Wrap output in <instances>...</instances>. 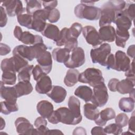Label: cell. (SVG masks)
<instances>
[{
  "label": "cell",
  "mask_w": 135,
  "mask_h": 135,
  "mask_svg": "<svg viewBox=\"0 0 135 135\" xmlns=\"http://www.w3.org/2000/svg\"><path fill=\"white\" fill-rule=\"evenodd\" d=\"M1 68L3 72L9 71L16 72L14 66L13 57L3 59L1 62Z\"/></svg>",
  "instance_id": "40"
},
{
  "label": "cell",
  "mask_w": 135,
  "mask_h": 135,
  "mask_svg": "<svg viewBox=\"0 0 135 135\" xmlns=\"http://www.w3.org/2000/svg\"><path fill=\"white\" fill-rule=\"evenodd\" d=\"M36 61L45 73L47 74L51 71L52 59V54L49 51L45 52L36 59Z\"/></svg>",
  "instance_id": "15"
},
{
  "label": "cell",
  "mask_w": 135,
  "mask_h": 135,
  "mask_svg": "<svg viewBox=\"0 0 135 135\" xmlns=\"http://www.w3.org/2000/svg\"><path fill=\"white\" fill-rule=\"evenodd\" d=\"M70 51L66 48L57 47L53 50L52 56L53 59L57 62L65 63L69 59Z\"/></svg>",
  "instance_id": "23"
},
{
  "label": "cell",
  "mask_w": 135,
  "mask_h": 135,
  "mask_svg": "<svg viewBox=\"0 0 135 135\" xmlns=\"http://www.w3.org/2000/svg\"><path fill=\"white\" fill-rule=\"evenodd\" d=\"M60 33V31L57 26L50 23H46L41 34L46 38L52 40L55 42L59 37Z\"/></svg>",
  "instance_id": "22"
},
{
  "label": "cell",
  "mask_w": 135,
  "mask_h": 135,
  "mask_svg": "<svg viewBox=\"0 0 135 135\" xmlns=\"http://www.w3.org/2000/svg\"><path fill=\"white\" fill-rule=\"evenodd\" d=\"M115 31V44L119 47L124 48L126 46V42L130 37V34L128 30L117 28Z\"/></svg>",
  "instance_id": "28"
},
{
  "label": "cell",
  "mask_w": 135,
  "mask_h": 135,
  "mask_svg": "<svg viewBox=\"0 0 135 135\" xmlns=\"http://www.w3.org/2000/svg\"><path fill=\"white\" fill-rule=\"evenodd\" d=\"M71 37H72L69 34V28L64 27L60 31L59 37L55 42L56 45L58 46H63Z\"/></svg>",
  "instance_id": "38"
},
{
  "label": "cell",
  "mask_w": 135,
  "mask_h": 135,
  "mask_svg": "<svg viewBox=\"0 0 135 135\" xmlns=\"http://www.w3.org/2000/svg\"><path fill=\"white\" fill-rule=\"evenodd\" d=\"M98 33L102 42H112L115 40V31L111 25L100 27Z\"/></svg>",
  "instance_id": "18"
},
{
  "label": "cell",
  "mask_w": 135,
  "mask_h": 135,
  "mask_svg": "<svg viewBox=\"0 0 135 135\" xmlns=\"http://www.w3.org/2000/svg\"><path fill=\"white\" fill-rule=\"evenodd\" d=\"M35 88L36 92L39 94H47L52 88L51 78L47 74H44L37 81Z\"/></svg>",
  "instance_id": "13"
},
{
  "label": "cell",
  "mask_w": 135,
  "mask_h": 135,
  "mask_svg": "<svg viewBox=\"0 0 135 135\" xmlns=\"http://www.w3.org/2000/svg\"><path fill=\"white\" fill-rule=\"evenodd\" d=\"M82 26L80 23H74L71 27L69 28V32L72 37L77 39L82 31Z\"/></svg>",
  "instance_id": "41"
},
{
  "label": "cell",
  "mask_w": 135,
  "mask_h": 135,
  "mask_svg": "<svg viewBox=\"0 0 135 135\" xmlns=\"http://www.w3.org/2000/svg\"><path fill=\"white\" fill-rule=\"evenodd\" d=\"M16 132L20 134H32L34 128L30 121L24 117H18L15 121Z\"/></svg>",
  "instance_id": "12"
},
{
  "label": "cell",
  "mask_w": 135,
  "mask_h": 135,
  "mask_svg": "<svg viewBox=\"0 0 135 135\" xmlns=\"http://www.w3.org/2000/svg\"><path fill=\"white\" fill-rule=\"evenodd\" d=\"M57 3H58V2L57 1H43L42 2L43 6H44V9H47L48 11L55 8V7L57 5Z\"/></svg>",
  "instance_id": "51"
},
{
  "label": "cell",
  "mask_w": 135,
  "mask_h": 135,
  "mask_svg": "<svg viewBox=\"0 0 135 135\" xmlns=\"http://www.w3.org/2000/svg\"><path fill=\"white\" fill-rule=\"evenodd\" d=\"M13 71H4L2 75V81L4 84L14 85L16 81V74Z\"/></svg>",
  "instance_id": "36"
},
{
  "label": "cell",
  "mask_w": 135,
  "mask_h": 135,
  "mask_svg": "<svg viewBox=\"0 0 135 135\" xmlns=\"http://www.w3.org/2000/svg\"><path fill=\"white\" fill-rule=\"evenodd\" d=\"M104 130L107 134L112 133L115 135L121 134L123 131L122 128L118 126L115 123L108 125L104 128Z\"/></svg>",
  "instance_id": "42"
},
{
  "label": "cell",
  "mask_w": 135,
  "mask_h": 135,
  "mask_svg": "<svg viewBox=\"0 0 135 135\" xmlns=\"http://www.w3.org/2000/svg\"><path fill=\"white\" fill-rule=\"evenodd\" d=\"M74 12L79 18L96 21L100 18L101 9L94 6H88L80 3L75 7Z\"/></svg>",
  "instance_id": "4"
},
{
  "label": "cell",
  "mask_w": 135,
  "mask_h": 135,
  "mask_svg": "<svg viewBox=\"0 0 135 135\" xmlns=\"http://www.w3.org/2000/svg\"><path fill=\"white\" fill-rule=\"evenodd\" d=\"M13 86L16 91L18 98L30 94L33 89V86L30 82L19 81Z\"/></svg>",
  "instance_id": "24"
},
{
  "label": "cell",
  "mask_w": 135,
  "mask_h": 135,
  "mask_svg": "<svg viewBox=\"0 0 135 135\" xmlns=\"http://www.w3.org/2000/svg\"><path fill=\"white\" fill-rule=\"evenodd\" d=\"M36 109L41 117L49 118L54 111V107L52 103L47 100H42L37 103Z\"/></svg>",
  "instance_id": "20"
},
{
  "label": "cell",
  "mask_w": 135,
  "mask_h": 135,
  "mask_svg": "<svg viewBox=\"0 0 135 135\" xmlns=\"http://www.w3.org/2000/svg\"><path fill=\"white\" fill-rule=\"evenodd\" d=\"M25 45H34L43 43V40L40 35H34L28 31L23 32L20 41Z\"/></svg>",
  "instance_id": "26"
},
{
  "label": "cell",
  "mask_w": 135,
  "mask_h": 135,
  "mask_svg": "<svg viewBox=\"0 0 135 135\" xmlns=\"http://www.w3.org/2000/svg\"><path fill=\"white\" fill-rule=\"evenodd\" d=\"M78 45V40L73 38V37H71L69 41L65 44L64 45V47L68 49L71 52L73 51L74 49L76 48Z\"/></svg>",
  "instance_id": "47"
},
{
  "label": "cell",
  "mask_w": 135,
  "mask_h": 135,
  "mask_svg": "<svg viewBox=\"0 0 135 135\" xmlns=\"http://www.w3.org/2000/svg\"><path fill=\"white\" fill-rule=\"evenodd\" d=\"M1 104V113L8 115L12 112H16L18 110V107L17 103L11 102L7 101H2Z\"/></svg>",
  "instance_id": "33"
},
{
  "label": "cell",
  "mask_w": 135,
  "mask_h": 135,
  "mask_svg": "<svg viewBox=\"0 0 135 135\" xmlns=\"http://www.w3.org/2000/svg\"><path fill=\"white\" fill-rule=\"evenodd\" d=\"M34 66L33 65H28L22 69L17 75L18 81L30 82L31 75L32 74V70Z\"/></svg>",
  "instance_id": "34"
},
{
  "label": "cell",
  "mask_w": 135,
  "mask_h": 135,
  "mask_svg": "<svg viewBox=\"0 0 135 135\" xmlns=\"http://www.w3.org/2000/svg\"><path fill=\"white\" fill-rule=\"evenodd\" d=\"M84 115L89 120H95L99 116V111L94 104L86 103L83 106Z\"/></svg>",
  "instance_id": "31"
},
{
  "label": "cell",
  "mask_w": 135,
  "mask_h": 135,
  "mask_svg": "<svg viewBox=\"0 0 135 135\" xmlns=\"http://www.w3.org/2000/svg\"><path fill=\"white\" fill-rule=\"evenodd\" d=\"M119 80L116 78H112L108 82V86L109 90L112 92L117 91V86L119 82Z\"/></svg>",
  "instance_id": "52"
},
{
  "label": "cell",
  "mask_w": 135,
  "mask_h": 135,
  "mask_svg": "<svg viewBox=\"0 0 135 135\" xmlns=\"http://www.w3.org/2000/svg\"><path fill=\"white\" fill-rule=\"evenodd\" d=\"M80 73L75 69H70L68 70L66 75L64 78V83L68 87L74 86L78 82Z\"/></svg>",
  "instance_id": "30"
},
{
  "label": "cell",
  "mask_w": 135,
  "mask_h": 135,
  "mask_svg": "<svg viewBox=\"0 0 135 135\" xmlns=\"http://www.w3.org/2000/svg\"><path fill=\"white\" fill-rule=\"evenodd\" d=\"M18 23L22 26L25 27L28 29H31L33 17L32 15L28 14H22L17 16Z\"/></svg>",
  "instance_id": "37"
},
{
  "label": "cell",
  "mask_w": 135,
  "mask_h": 135,
  "mask_svg": "<svg viewBox=\"0 0 135 135\" xmlns=\"http://www.w3.org/2000/svg\"><path fill=\"white\" fill-rule=\"evenodd\" d=\"M78 81L89 84L91 86L94 87L101 83L104 82L101 70L94 68H88L79 76Z\"/></svg>",
  "instance_id": "3"
},
{
  "label": "cell",
  "mask_w": 135,
  "mask_h": 135,
  "mask_svg": "<svg viewBox=\"0 0 135 135\" xmlns=\"http://www.w3.org/2000/svg\"><path fill=\"white\" fill-rule=\"evenodd\" d=\"M23 33V32L21 27L18 26H16L15 27L14 30V35L18 41H20Z\"/></svg>",
  "instance_id": "56"
},
{
  "label": "cell",
  "mask_w": 135,
  "mask_h": 135,
  "mask_svg": "<svg viewBox=\"0 0 135 135\" xmlns=\"http://www.w3.org/2000/svg\"><path fill=\"white\" fill-rule=\"evenodd\" d=\"M115 117V112L111 108H107L100 112L98 117L94 120L95 123L99 126H104L108 121L113 119Z\"/></svg>",
  "instance_id": "16"
},
{
  "label": "cell",
  "mask_w": 135,
  "mask_h": 135,
  "mask_svg": "<svg viewBox=\"0 0 135 135\" xmlns=\"http://www.w3.org/2000/svg\"><path fill=\"white\" fill-rule=\"evenodd\" d=\"M124 1H109L104 3L100 8L101 13L99 18V26L110 25L113 22L117 12L122 11L126 6Z\"/></svg>",
  "instance_id": "1"
},
{
  "label": "cell",
  "mask_w": 135,
  "mask_h": 135,
  "mask_svg": "<svg viewBox=\"0 0 135 135\" xmlns=\"http://www.w3.org/2000/svg\"><path fill=\"white\" fill-rule=\"evenodd\" d=\"M47 124L45 118L42 117H37L34 121L35 128L34 131V135H44L47 134L49 128L46 127Z\"/></svg>",
  "instance_id": "29"
},
{
  "label": "cell",
  "mask_w": 135,
  "mask_h": 135,
  "mask_svg": "<svg viewBox=\"0 0 135 135\" xmlns=\"http://www.w3.org/2000/svg\"><path fill=\"white\" fill-rule=\"evenodd\" d=\"M73 134H86V132L84 128L82 127H78L74 130Z\"/></svg>",
  "instance_id": "58"
},
{
  "label": "cell",
  "mask_w": 135,
  "mask_h": 135,
  "mask_svg": "<svg viewBox=\"0 0 135 135\" xmlns=\"http://www.w3.org/2000/svg\"><path fill=\"white\" fill-rule=\"evenodd\" d=\"M109 94L104 82L93 87V94L91 100L93 104L97 107H102L107 104Z\"/></svg>",
  "instance_id": "6"
},
{
  "label": "cell",
  "mask_w": 135,
  "mask_h": 135,
  "mask_svg": "<svg viewBox=\"0 0 135 135\" xmlns=\"http://www.w3.org/2000/svg\"><path fill=\"white\" fill-rule=\"evenodd\" d=\"M74 94L76 97L83 100L85 102L91 101L93 91L92 89L86 85L79 86L74 91Z\"/></svg>",
  "instance_id": "27"
},
{
  "label": "cell",
  "mask_w": 135,
  "mask_h": 135,
  "mask_svg": "<svg viewBox=\"0 0 135 135\" xmlns=\"http://www.w3.org/2000/svg\"><path fill=\"white\" fill-rule=\"evenodd\" d=\"M134 44L130 45L127 49V55L133 59L134 56Z\"/></svg>",
  "instance_id": "57"
},
{
  "label": "cell",
  "mask_w": 135,
  "mask_h": 135,
  "mask_svg": "<svg viewBox=\"0 0 135 135\" xmlns=\"http://www.w3.org/2000/svg\"><path fill=\"white\" fill-rule=\"evenodd\" d=\"M134 81L126 78L119 81L117 86V91L122 94H128L134 89Z\"/></svg>",
  "instance_id": "25"
},
{
  "label": "cell",
  "mask_w": 135,
  "mask_h": 135,
  "mask_svg": "<svg viewBox=\"0 0 135 135\" xmlns=\"http://www.w3.org/2000/svg\"><path fill=\"white\" fill-rule=\"evenodd\" d=\"M125 76L126 78L134 81V60L130 64L129 69L125 72Z\"/></svg>",
  "instance_id": "50"
},
{
  "label": "cell",
  "mask_w": 135,
  "mask_h": 135,
  "mask_svg": "<svg viewBox=\"0 0 135 135\" xmlns=\"http://www.w3.org/2000/svg\"><path fill=\"white\" fill-rule=\"evenodd\" d=\"M83 35L86 42L93 47H95L102 44L98 32L92 26L88 25L84 26L82 31Z\"/></svg>",
  "instance_id": "10"
},
{
  "label": "cell",
  "mask_w": 135,
  "mask_h": 135,
  "mask_svg": "<svg viewBox=\"0 0 135 135\" xmlns=\"http://www.w3.org/2000/svg\"><path fill=\"white\" fill-rule=\"evenodd\" d=\"M1 130H3L5 126V120L2 118L1 117Z\"/></svg>",
  "instance_id": "61"
},
{
  "label": "cell",
  "mask_w": 135,
  "mask_h": 135,
  "mask_svg": "<svg viewBox=\"0 0 135 135\" xmlns=\"http://www.w3.org/2000/svg\"><path fill=\"white\" fill-rule=\"evenodd\" d=\"M130 94V97L131 98H132V99L134 100V89L130 93H129Z\"/></svg>",
  "instance_id": "62"
},
{
  "label": "cell",
  "mask_w": 135,
  "mask_h": 135,
  "mask_svg": "<svg viewBox=\"0 0 135 135\" xmlns=\"http://www.w3.org/2000/svg\"><path fill=\"white\" fill-rule=\"evenodd\" d=\"M0 49H1V55H6L11 52L10 47L7 44L1 43L0 44Z\"/></svg>",
  "instance_id": "54"
},
{
  "label": "cell",
  "mask_w": 135,
  "mask_h": 135,
  "mask_svg": "<svg viewBox=\"0 0 135 135\" xmlns=\"http://www.w3.org/2000/svg\"><path fill=\"white\" fill-rule=\"evenodd\" d=\"M114 64H115V58L114 55L112 53H110L106 60L105 63V66L107 67V69H114Z\"/></svg>",
  "instance_id": "48"
},
{
  "label": "cell",
  "mask_w": 135,
  "mask_h": 135,
  "mask_svg": "<svg viewBox=\"0 0 135 135\" xmlns=\"http://www.w3.org/2000/svg\"><path fill=\"white\" fill-rule=\"evenodd\" d=\"M32 74L33 75V78L34 80L37 81L43 75L46 74L44 73V72L43 71L42 68L40 67V66L38 64H37V65H36L33 68L32 70Z\"/></svg>",
  "instance_id": "46"
},
{
  "label": "cell",
  "mask_w": 135,
  "mask_h": 135,
  "mask_svg": "<svg viewBox=\"0 0 135 135\" xmlns=\"http://www.w3.org/2000/svg\"><path fill=\"white\" fill-rule=\"evenodd\" d=\"M91 133L92 135L103 134L105 135L107 133L104 132V128L102 126H96L91 129Z\"/></svg>",
  "instance_id": "53"
},
{
  "label": "cell",
  "mask_w": 135,
  "mask_h": 135,
  "mask_svg": "<svg viewBox=\"0 0 135 135\" xmlns=\"http://www.w3.org/2000/svg\"><path fill=\"white\" fill-rule=\"evenodd\" d=\"M122 12L133 21L134 18V4H127L125 8L122 10Z\"/></svg>",
  "instance_id": "45"
},
{
  "label": "cell",
  "mask_w": 135,
  "mask_h": 135,
  "mask_svg": "<svg viewBox=\"0 0 135 135\" xmlns=\"http://www.w3.org/2000/svg\"><path fill=\"white\" fill-rule=\"evenodd\" d=\"M49 11L44 8L35 12L33 15V21L31 29L38 32H42L44 29L47 20Z\"/></svg>",
  "instance_id": "8"
},
{
  "label": "cell",
  "mask_w": 135,
  "mask_h": 135,
  "mask_svg": "<svg viewBox=\"0 0 135 135\" xmlns=\"http://www.w3.org/2000/svg\"><path fill=\"white\" fill-rule=\"evenodd\" d=\"M129 121L128 116L124 113H120L115 117V123L121 128H123L128 124Z\"/></svg>",
  "instance_id": "43"
},
{
  "label": "cell",
  "mask_w": 135,
  "mask_h": 135,
  "mask_svg": "<svg viewBox=\"0 0 135 135\" xmlns=\"http://www.w3.org/2000/svg\"><path fill=\"white\" fill-rule=\"evenodd\" d=\"M119 108L124 112H131L134 108V100L130 97L122 98L119 100Z\"/></svg>",
  "instance_id": "32"
},
{
  "label": "cell",
  "mask_w": 135,
  "mask_h": 135,
  "mask_svg": "<svg viewBox=\"0 0 135 135\" xmlns=\"http://www.w3.org/2000/svg\"><path fill=\"white\" fill-rule=\"evenodd\" d=\"M47 134H63V133L58 129H49Z\"/></svg>",
  "instance_id": "59"
},
{
  "label": "cell",
  "mask_w": 135,
  "mask_h": 135,
  "mask_svg": "<svg viewBox=\"0 0 135 135\" xmlns=\"http://www.w3.org/2000/svg\"><path fill=\"white\" fill-rule=\"evenodd\" d=\"M26 3V11L27 14L32 15L35 12L42 9L41 2L36 0L25 1Z\"/></svg>",
  "instance_id": "35"
},
{
  "label": "cell",
  "mask_w": 135,
  "mask_h": 135,
  "mask_svg": "<svg viewBox=\"0 0 135 135\" xmlns=\"http://www.w3.org/2000/svg\"><path fill=\"white\" fill-rule=\"evenodd\" d=\"M0 12H1V19H0V26L1 27H4L7 22V13L5 9L2 6H0Z\"/></svg>",
  "instance_id": "49"
},
{
  "label": "cell",
  "mask_w": 135,
  "mask_h": 135,
  "mask_svg": "<svg viewBox=\"0 0 135 135\" xmlns=\"http://www.w3.org/2000/svg\"><path fill=\"white\" fill-rule=\"evenodd\" d=\"M47 95L56 103H62L65 99L67 94L66 90L61 86L53 85Z\"/></svg>",
  "instance_id": "14"
},
{
  "label": "cell",
  "mask_w": 135,
  "mask_h": 135,
  "mask_svg": "<svg viewBox=\"0 0 135 135\" xmlns=\"http://www.w3.org/2000/svg\"><path fill=\"white\" fill-rule=\"evenodd\" d=\"M111 46L107 43L101 44L99 47L91 49L90 56L92 62L105 66L106 60L111 53Z\"/></svg>",
  "instance_id": "5"
},
{
  "label": "cell",
  "mask_w": 135,
  "mask_h": 135,
  "mask_svg": "<svg viewBox=\"0 0 135 135\" xmlns=\"http://www.w3.org/2000/svg\"><path fill=\"white\" fill-rule=\"evenodd\" d=\"M128 131L130 132H134V112H133L130 119L128 121Z\"/></svg>",
  "instance_id": "55"
},
{
  "label": "cell",
  "mask_w": 135,
  "mask_h": 135,
  "mask_svg": "<svg viewBox=\"0 0 135 135\" xmlns=\"http://www.w3.org/2000/svg\"><path fill=\"white\" fill-rule=\"evenodd\" d=\"M115 64L114 70L117 71H127L130 66V60L123 51L119 50L114 55Z\"/></svg>",
  "instance_id": "11"
},
{
  "label": "cell",
  "mask_w": 135,
  "mask_h": 135,
  "mask_svg": "<svg viewBox=\"0 0 135 135\" xmlns=\"http://www.w3.org/2000/svg\"><path fill=\"white\" fill-rule=\"evenodd\" d=\"M48 121L52 124H57L61 122L68 125H76L79 123L71 111L66 107H61L54 111Z\"/></svg>",
  "instance_id": "2"
},
{
  "label": "cell",
  "mask_w": 135,
  "mask_h": 135,
  "mask_svg": "<svg viewBox=\"0 0 135 135\" xmlns=\"http://www.w3.org/2000/svg\"><path fill=\"white\" fill-rule=\"evenodd\" d=\"M14 66L16 72L18 73L22 69L28 65V61L18 55H13Z\"/></svg>",
  "instance_id": "39"
},
{
  "label": "cell",
  "mask_w": 135,
  "mask_h": 135,
  "mask_svg": "<svg viewBox=\"0 0 135 135\" xmlns=\"http://www.w3.org/2000/svg\"><path fill=\"white\" fill-rule=\"evenodd\" d=\"M85 61L84 50L81 47H77L70 54L68 60L64 63L69 69H75L82 66Z\"/></svg>",
  "instance_id": "7"
},
{
  "label": "cell",
  "mask_w": 135,
  "mask_h": 135,
  "mask_svg": "<svg viewBox=\"0 0 135 135\" xmlns=\"http://www.w3.org/2000/svg\"><path fill=\"white\" fill-rule=\"evenodd\" d=\"M60 18V13L57 9L54 8L49 11L47 20L50 22L52 23H56L59 20Z\"/></svg>",
  "instance_id": "44"
},
{
  "label": "cell",
  "mask_w": 135,
  "mask_h": 135,
  "mask_svg": "<svg viewBox=\"0 0 135 135\" xmlns=\"http://www.w3.org/2000/svg\"><path fill=\"white\" fill-rule=\"evenodd\" d=\"M95 2H93L91 1H81V3L88 5V6H94Z\"/></svg>",
  "instance_id": "60"
},
{
  "label": "cell",
  "mask_w": 135,
  "mask_h": 135,
  "mask_svg": "<svg viewBox=\"0 0 135 135\" xmlns=\"http://www.w3.org/2000/svg\"><path fill=\"white\" fill-rule=\"evenodd\" d=\"M117 28L128 30L132 25V20L124 14L122 11L117 12L113 22Z\"/></svg>",
  "instance_id": "19"
},
{
  "label": "cell",
  "mask_w": 135,
  "mask_h": 135,
  "mask_svg": "<svg viewBox=\"0 0 135 135\" xmlns=\"http://www.w3.org/2000/svg\"><path fill=\"white\" fill-rule=\"evenodd\" d=\"M2 6L5 8V11L8 16L13 17L23 14L25 8L23 7L22 2L20 0H7L2 3Z\"/></svg>",
  "instance_id": "9"
},
{
  "label": "cell",
  "mask_w": 135,
  "mask_h": 135,
  "mask_svg": "<svg viewBox=\"0 0 135 135\" xmlns=\"http://www.w3.org/2000/svg\"><path fill=\"white\" fill-rule=\"evenodd\" d=\"M2 81L1 82V97L5 101L16 103L18 98L14 86H5Z\"/></svg>",
  "instance_id": "17"
},
{
  "label": "cell",
  "mask_w": 135,
  "mask_h": 135,
  "mask_svg": "<svg viewBox=\"0 0 135 135\" xmlns=\"http://www.w3.org/2000/svg\"><path fill=\"white\" fill-rule=\"evenodd\" d=\"M68 108L80 123L82 119L80 110V100L74 96L70 97L68 100Z\"/></svg>",
  "instance_id": "21"
}]
</instances>
